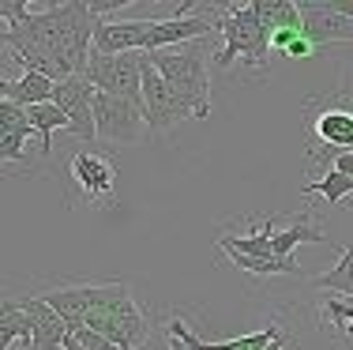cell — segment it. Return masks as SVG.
I'll return each mask as SVG.
<instances>
[{"mask_svg":"<svg viewBox=\"0 0 353 350\" xmlns=\"http://www.w3.org/2000/svg\"><path fill=\"white\" fill-rule=\"evenodd\" d=\"M4 27L23 35L38 49V57L57 68V76H83L94 53V27H98V8L68 0V4H49L46 12H30L27 0H4Z\"/></svg>","mask_w":353,"mask_h":350,"instance_id":"1","label":"cell"},{"mask_svg":"<svg viewBox=\"0 0 353 350\" xmlns=\"http://www.w3.org/2000/svg\"><path fill=\"white\" fill-rule=\"evenodd\" d=\"M87 328H94L98 336H105L113 347L121 350H143L147 347V316L136 302H132V290L124 279H109L102 302L90 309Z\"/></svg>","mask_w":353,"mask_h":350,"instance_id":"2","label":"cell"},{"mask_svg":"<svg viewBox=\"0 0 353 350\" xmlns=\"http://www.w3.org/2000/svg\"><path fill=\"white\" fill-rule=\"evenodd\" d=\"M207 15L214 19V27L222 30L225 46L222 53L214 57L218 68H230L233 61H245L252 68H267V53H271V35L263 30L256 8L252 4H233L230 12H214V4H203Z\"/></svg>","mask_w":353,"mask_h":350,"instance_id":"3","label":"cell"},{"mask_svg":"<svg viewBox=\"0 0 353 350\" xmlns=\"http://www.w3.org/2000/svg\"><path fill=\"white\" fill-rule=\"evenodd\" d=\"M150 57H154V68L162 72V79L203 121L211 113V79H207V68H203V49H199V41L181 46V49H162V53H150Z\"/></svg>","mask_w":353,"mask_h":350,"instance_id":"4","label":"cell"},{"mask_svg":"<svg viewBox=\"0 0 353 350\" xmlns=\"http://www.w3.org/2000/svg\"><path fill=\"white\" fill-rule=\"evenodd\" d=\"M143 57L147 53H90V64L83 72V79L90 83L94 90L102 95H117V98H128V102L143 106Z\"/></svg>","mask_w":353,"mask_h":350,"instance_id":"5","label":"cell"},{"mask_svg":"<svg viewBox=\"0 0 353 350\" xmlns=\"http://www.w3.org/2000/svg\"><path fill=\"white\" fill-rule=\"evenodd\" d=\"M143 113H147V124L154 132H165V128H173V124L196 117V110L162 79V72L154 68V57L150 53L143 57Z\"/></svg>","mask_w":353,"mask_h":350,"instance_id":"6","label":"cell"},{"mask_svg":"<svg viewBox=\"0 0 353 350\" xmlns=\"http://www.w3.org/2000/svg\"><path fill=\"white\" fill-rule=\"evenodd\" d=\"M94 124H98V139L117 147H128L143 139V124H147V113H143L139 102H128V98L117 95H94Z\"/></svg>","mask_w":353,"mask_h":350,"instance_id":"7","label":"cell"},{"mask_svg":"<svg viewBox=\"0 0 353 350\" xmlns=\"http://www.w3.org/2000/svg\"><path fill=\"white\" fill-rule=\"evenodd\" d=\"M94 95L98 90L90 87L83 76H68V79H57L53 87V106L57 110H64L72 124V136L87 139V144H94L98 139V124H94Z\"/></svg>","mask_w":353,"mask_h":350,"instance_id":"8","label":"cell"},{"mask_svg":"<svg viewBox=\"0 0 353 350\" xmlns=\"http://www.w3.org/2000/svg\"><path fill=\"white\" fill-rule=\"evenodd\" d=\"M105 282H109V279H105ZM105 282H61V286L41 290L38 298L49 305V309H57V313L64 316L68 331H75V328H83V324H87L90 309H94V305L102 302Z\"/></svg>","mask_w":353,"mask_h":350,"instance_id":"9","label":"cell"},{"mask_svg":"<svg viewBox=\"0 0 353 350\" xmlns=\"http://www.w3.org/2000/svg\"><path fill=\"white\" fill-rule=\"evenodd\" d=\"M297 8H301V30L316 49L334 46V41H353V15L342 12L339 0L334 4L316 0V4H297Z\"/></svg>","mask_w":353,"mask_h":350,"instance_id":"10","label":"cell"},{"mask_svg":"<svg viewBox=\"0 0 353 350\" xmlns=\"http://www.w3.org/2000/svg\"><path fill=\"white\" fill-rule=\"evenodd\" d=\"M154 27V19H124V23H109L98 15V27H94V49L98 53H143L147 46V35Z\"/></svg>","mask_w":353,"mask_h":350,"instance_id":"11","label":"cell"},{"mask_svg":"<svg viewBox=\"0 0 353 350\" xmlns=\"http://www.w3.org/2000/svg\"><path fill=\"white\" fill-rule=\"evenodd\" d=\"M30 313V350H64V339L72 336L64 316L57 309H49L41 298H23Z\"/></svg>","mask_w":353,"mask_h":350,"instance_id":"12","label":"cell"},{"mask_svg":"<svg viewBox=\"0 0 353 350\" xmlns=\"http://www.w3.org/2000/svg\"><path fill=\"white\" fill-rule=\"evenodd\" d=\"M72 181L83 188L90 200H98V196H113V162H109V155L102 151H79V155H72Z\"/></svg>","mask_w":353,"mask_h":350,"instance_id":"13","label":"cell"},{"mask_svg":"<svg viewBox=\"0 0 353 350\" xmlns=\"http://www.w3.org/2000/svg\"><path fill=\"white\" fill-rule=\"evenodd\" d=\"M30 136H38L34 124H30V113L15 102H4L0 98V158L8 162H19L23 158V144Z\"/></svg>","mask_w":353,"mask_h":350,"instance_id":"14","label":"cell"},{"mask_svg":"<svg viewBox=\"0 0 353 350\" xmlns=\"http://www.w3.org/2000/svg\"><path fill=\"white\" fill-rule=\"evenodd\" d=\"M53 87H57V79L41 76V72H23L19 79H4V83H0V98H4V102L23 106V110H34V106L53 102Z\"/></svg>","mask_w":353,"mask_h":350,"instance_id":"15","label":"cell"},{"mask_svg":"<svg viewBox=\"0 0 353 350\" xmlns=\"http://www.w3.org/2000/svg\"><path fill=\"white\" fill-rule=\"evenodd\" d=\"M218 249H222L225 256L241 253V256H259V260H279V256H274V215H263V219H259V230L237 233V237H222Z\"/></svg>","mask_w":353,"mask_h":350,"instance_id":"16","label":"cell"},{"mask_svg":"<svg viewBox=\"0 0 353 350\" xmlns=\"http://www.w3.org/2000/svg\"><path fill=\"white\" fill-rule=\"evenodd\" d=\"M305 241H327V233L312 222V215H293V222L285 230H274V256L279 260H293V249Z\"/></svg>","mask_w":353,"mask_h":350,"instance_id":"17","label":"cell"},{"mask_svg":"<svg viewBox=\"0 0 353 350\" xmlns=\"http://www.w3.org/2000/svg\"><path fill=\"white\" fill-rule=\"evenodd\" d=\"M19 339H27L30 347V313L23 305V298H4V316H0V347H15Z\"/></svg>","mask_w":353,"mask_h":350,"instance_id":"18","label":"cell"},{"mask_svg":"<svg viewBox=\"0 0 353 350\" xmlns=\"http://www.w3.org/2000/svg\"><path fill=\"white\" fill-rule=\"evenodd\" d=\"M301 193H305V196H323L327 204H342V200H353V177L331 166L319 181H305Z\"/></svg>","mask_w":353,"mask_h":350,"instance_id":"19","label":"cell"},{"mask_svg":"<svg viewBox=\"0 0 353 350\" xmlns=\"http://www.w3.org/2000/svg\"><path fill=\"white\" fill-rule=\"evenodd\" d=\"M30 113V124H34V132L41 136V155H53V132L57 128H64L68 132L72 124H68V117H64V110H57L53 102H46V106H34V110H27Z\"/></svg>","mask_w":353,"mask_h":350,"instance_id":"20","label":"cell"},{"mask_svg":"<svg viewBox=\"0 0 353 350\" xmlns=\"http://www.w3.org/2000/svg\"><path fill=\"white\" fill-rule=\"evenodd\" d=\"M308 286H319V290H331V294H346L353 298V249L346 245L339 256V264H334L331 271L316 275V279H308Z\"/></svg>","mask_w":353,"mask_h":350,"instance_id":"21","label":"cell"},{"mask_svg":"<svg viewBox=\"0 0 353 350\" xmlns=\"http://www.w3.org/2000/svg\"><path fill=\"white\" fill-rule=\"evenodd\" d=\"M279 339H290L279 324H267L263 331H252V336H237V339H225V343H211V350H271Z\"/></svg>","mask_w":353,"mask_h":350,"instance_id":"22","label":"cell"},{"mask_svg":"<svg viewBox=\"0 0 353 350\" xmlns=\"http://www.w3.org/2000/svg\"><path fill=\"white\" fill-rule=\"evenodd\" d=\"M72 336H75V339H79V343H83V347H87V350H121V347H113V343H109V339H105V336H98V331H94V328H87V324H83V328H75V331H72Z\"/></svg>","mask_w":353,"mask_h":350,"instance_id":"23","label":"cell"},{"mask_svg":"<svg viewBox=\"0 0 353 350\" xmlns=\"http://www.w3.org/2000/svg\"><path fill=\"white\" fill-rule=\"evenodd\" d=\"M312 53H316V46H312V41H308L305 35L293 38L290 46H285V57H293V61H301V57H312Z\"/></svg>","mask_w":353,"mask_h":350,"instance_id":"24","label":"cell"},{"mask_svg":"<svg viewBox=\"0 0 353 350\" xmlns=\"http://www.w3.org/2000/svg\"><path fill=\"white\" fill-rule=\"evenodd\" d=\"M312 162H331L334 170H342V173H350V177H353V155H316Z\"/></svg>","mask_w":353,"mask_h":350,"instance_id":"25","label":"cell"},{"mask_svg":"<svg viewBox=\"0 0 353 350\" xmlns=\"http://www.w3.org/2000/svg\"><path fill=\"white\" fill-rule=\"evenodd\" d=\"M339 98H350V102H353V76H350V79L339 87Z\"/></svg>","mask_w":353,"mask_h":350,"instance_id":"26","label":"cell"},{"mask_svg":"<svg viewBox=\"0 0 353 350\" xmlns=\"http://www.w3.org/2000/svg\"><path fill=\"white\" fill-rule=\"evenodd\" d=\"M64 350H87V347H83L75 336H68V339H64Z\"/></svg>","mask_w":353,"mask_h":350,"instance_id":"27","label":"cell"}]
</instances>
